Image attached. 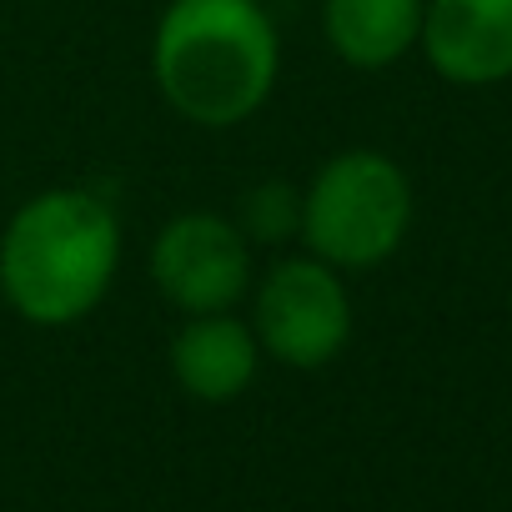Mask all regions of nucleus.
<instances>
[{
  "mask_svg": "<svg viewBox=\"0 0 512 512\" xmlns=\"http://www.w3.org/2000/svg\"><path fill=\"white\" fill-rule=\"evenodd\" d=\"M256 347L282 367L317 372L352 342V297L337 267L317 256H287L256 287Z\"/></svg>",
  "mask_w": 512,
  "mask_h": 512,
  "instance_id": "4",
  "label": "nucleus"
},
{
  "mask_svg": "<svg viewBox=\"0 0 512 512\" xmlns=\"http://www.w3.org/2000/svg\"><path fill=\"white\" fill-rule=\"evenodd\" d=\"M151 282L186 317L231 312L251 287V251L241 226L216 211H186L166 221L151 246Z\"/></svg>",
  "mask_w": 512,
  "mask_h": 512,
  "instance_id": "5",
  "label": "nucleus"
},
{
  "mask_svg": "<svg viewBox=\"0 0 512 512\" xmlns=\"http://www.w3.org/2000/svg\"><path fill=\"white\" fill-rule=\"evenodd\" d=\"M302 226V196L287 181H262L241 206V236L251 241H292Z\"/></svg>",
  "mask_w": 512,
  "mask_h": 512,
  "instance_id": "9",
  "label": "nucleus"
},
{
  "mask_svg": "<svg viewBox=\"0 0 512 512\" xmlns=\"http://www.w3.org/2000/svg\"><path fill=\"white\" fill-rule=\"evenodd\" d=\"M417 46L442 81L497 86L512 76V0H427Z\"/></svg>",
  "mask_w": 512,
  "mask_h": 512,
  "instance_id": "6",
  "label": "nucleus"
},
{
  "mask_svg": "<svg viewBox=\"0 0 512 512\" xmlns=\"http://www.w3.org/2000/svg\"><path fill=\"white\" fill-rule=\"evenodd\" d=\"M151 71L186 121L236 126L267 106L282 41L256 0H171L151 41Z\"/></svg>",
  "mask_w": 512,
  "mask_h": 512,
  "instance_id": "1",
  "label": "nucleus"
},
{
  "mask_svg": "<svg viewBox=\"0 0 512 512\" xmlns=\"http://www.w3.org/2000/svg\"><path fill=\"white\" fill-rule=\"evenodd\" d=\"M412 226V181L382 151H337L312 186L302 191L297 236L312 246L317 262L337 272L382 267L407 241Z\"/></svg>",
  "mask_w": 512,
  "mask_h": 512,
  "instance_id": "3",
  "label": "nucleus"
},
{
  "mask_svg": "<svg viewBox=\"0 0 512 512\" xmlns=\"http://www.w3.org/2000/svg\"><path fill=\"white\" fill-rule=\"evenodd\" d=\"M262 347L246 322L231 312H201L191 317L171 342V377L196 402H231L251 387Z\"/></svg>",
  "mask_w": 512,
  "mask_h": 512,
  "instance_id": "7",
  "label": "nucleus"
},
{
  "mask_svg": "<svg viewBox=\"0 0 512 512\" xmlns=\"http://www.w3.org/2000/svg\"><path fill=\"white\" fill-rule=\"evenodd\" d=\"M422 6L427 0H322V31L347 66L382 71L417 46Z\"/></svg>",
  "mask_w": 512,
  "mask_h": 512,
  "instance_id": "8",
  "label": "nucleus"
},
{
  "mask_svg": "<svg viewBox=\"0 0 512 512\" xmlns=\"http://www.w3.org/2000/svg\"><path fill=\"white\" fill-rule=\"evenodd\" d=\"M121 262L116 211L81 186L31 196L0 236V292L31 327H71L101 307Z\"/></svg>",
  "mask_w": 512,
  "mask_h": 512,
  "instance_id": "2",
  "label": "nucleus"
}]
</instances>
